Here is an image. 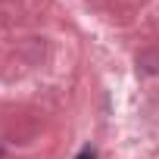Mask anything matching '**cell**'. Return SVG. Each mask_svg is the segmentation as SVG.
<instances>
[{
    "instance_id": "obj_1",
    "label": "cell",
    "mask_w": 159,
    "mask_h": 159,
    "mask_svg": "<svg viewBox=\"0 0 159 159\" xmlns=\"http://www.w3.org/2000/svg\"><path fill=\"white\" fill-rule=\"evenodd\" d=\"M75 159H97V153H94V150H91V147H84V150H81V153H78V156H75Z\"/></svg>"
}]
</instances>
